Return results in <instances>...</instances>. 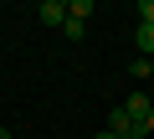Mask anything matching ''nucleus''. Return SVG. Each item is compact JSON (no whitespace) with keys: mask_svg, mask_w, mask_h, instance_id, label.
<instances>
[{"mask_svg":"<svg viewBox=\"0 0 154 139\" xmlns=\"http://www.w3.org/2000/svg\"><path fill=\"white\" fill-rule=\"evenodd\" d=\"M108 129H113L118 139H134L144 124H134V118H128V108H123V103H113V108H108Z\"/></svg>","mask_w":154,"mask_h":139,"instance_id":"nucleus-1","label":"nucleus"},{"mask_svg":"<svg viewBox=\"0 0 154 139\" xmlns=\"http://www.w3.org/2000/svg\"><path fill=\"white\" fill-rule=\"evenodd\" d=\"M144 134H154V108H149V118H144Z\"/></svg>","mask_w":154,"mask_h":139,"instance_id":"nucleus-9","label":"nucleus"},{"mask_svg":"<svg viewBox=\"0 0 154 139\" xmlns=\"http://www.w3.org/2000/svg\"><path fill=\"white\" fill-rule=\"evenodd\" d=\"M62 31H67L72 41H82V36H88V21H72V16H67V26H62Z\"/></svg>","mask_w":154,"mask_h":139,"instance_id":"nucleus-7","label":"nucleus"},{"mask_svg":"<svg viewBox=\"0 0 154 139\" xmlns=\"http://www.w3.org/2000/svg\"><path fill=\"white\" fill-rule=\"evenodd\" d=\"M134 46H139V52L154 62V26H144V21H139V31H134Z\"/></svg>","mask_w":154,"mask_h":139,"instance_id":"nucleus-4","label":"nucleus"},{"mask_svg":"<svg viewBox=\"0 0 154 139\" xmlns=\"http://www.w3.org/2000/svg\"><path fill=\"white\" fill-rule=\"evenodd\" d=\"M67 16H72V21H88V16H93V0H72Z\"/></svg>","mask_w":154,"mask_h":139,"instance_id":"nucleus-6","label":"nucleus"},{"mask_svg":"<svg viewBox=\"0 0 154 139\" xmlns=\"http://www.w3.org/2000/svg\"><path fill=\"white\" fill-rule=\"evenodd\" d=\"M128 72L144 83V77H154V62H149V57H134V62H128Z\"/></svg>","mask_w":154,"mask_h":139,"instance_id":"nucleus-5","label":"nucleus"},{"mask_svg":"<svg viewBox=\"0 0 154 139\" xmlns=\"http://www.w3.org/2000/svg\"><path fill=\"white\" fill-rule=\"evenodd\" d=\"M139 16H144V26H154V0H139Z\"/></svg>","mask_w":154,"mask_h":139,"instance_id":"nucleus-8","label":"nucleus"},{"mask_svg":"<svg viewBox=\"0 0 154 139\" xmlns=\"http://www.w3.org/2000/svg\"><path fill=\"white\" fill-rule=\"evenodd\" d=\"M0 139H11V129H0Z\"/></svg>","mask_w":154,"mask_h":139,"instance_id":"nucleus-12","label":"nucleus"},{"mask_svg":"<svg viewBox=\"0 0 154 139\" xmlns=\"http://www.w3.org/2000/svg\"><path fill=\"white\" fill-rule=\"evenodd\" d=\"M93 139H118V134H113V129H103V134H93Z\"/></svg>","mask_w":154,"mask_h":139,"instance_id":"nucleus-10","label":"nucleus"},{"mask_svg":"<svg viewBox=\"0 0 154 139\" xmlns=\"http://www.w3.org/2000/svg\"><path fill=\"white\" fill-rule=\"evenodd\" d=\"M36 21L41 26H67V0H41V5H36Z\"/></svg>","mask_w":154,"mask_h":139,"instance_id":"nucleus-2","label":"nucleus"},{"mask_svg":"<svg viewBox=\"0 0 154 139\" xmlns=\"http://www.w3.org/2000/svg\"><path fill=\"white\" fill-rule=\"evenodd\" d=\"M123 108H128V118H134V124H144L154 103H149V93H128V98H123Z\"/></svg>","mask_w":154,"mask_h":139,"instance_id":"nucleus-3","label":"nucleus"},{"mask_svg":"<svg viewBox=\"0 0 154 139\" xmlns=\"http://www.w3.org/2000/svg\"><path fill=\"white\" fill-rule=\"evenodd\" d=\"M134 139H154V134H144V129H139V134H134Z\"/></svg>","mask_w":154,"mask_h":139,"instance_id":"nucleus-11","label":"nucleus"}]
</instances>
